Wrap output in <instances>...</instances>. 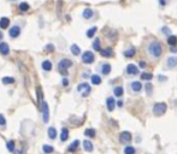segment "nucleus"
I'll return each instance as SVG.
<instances>
[{"instance_id": "obj_1", "label": "nucleus", "mask_w": 177, "mask_h": 154, "mask_svg": "<svg viewBox=\"0 0 177 154\" xmlns=\"http://www.w3.org/2000/svg\"><path fill=\"white\" fill-rule=\"evenodd\" d=\"M147 50H148V53L153 57L154 59L160 58L162 54H163V46L159 41H157V40H153V41L149 42Z\"/></svg>"}, {"instance_id": "obj_2", "label": "nucleus", "mask_w": 177, "mask_h": 154, "mask_svg": "<svg viewBox=\"0 0 177 154\" xmlns=\"http://www.w3.org/2000/svg\"><path fill=\"white\" fill-rule=\"evenodd\" d=\"M166 110H167V106H166V104H164V102H157V104H154V106H153V113H154V116H157V117L164 116Z\"/></svg>"}, {"instance_id": "obj_3", "label": "nucleus", "mask_w": 177, "mask_h": 154, "mask_svg": "<svg viewBox=\"0 0 177 154\" xmlns=\"http://www.w3.org/2000/svg\"><path fill=\"white\" fill-rule=\"evenodd\" d=\"M71 65H72V61L70 59H63V60H60L59 64H58V68H59V71L62 72V75L66 76L68 75V69L71 68Z\"/></svg>"}, {"instance_id": "obj_4", "label": "nucleus", "mask_w": 177, "mask_h": 154, "mask_svg": "<svg viewBox=\"0 0 177 154\" xmlns=\"http://www.w3.org/2000/svg\"><path fill=\"white\" fill-rule=\"evenodd\" d=\"M119 142L122 144H129L131 142V134L129 131H123L119 135Z\"/></svg>"}, {"instance_id": "obj_5", "label": "nucleus", "mask_w": 177, "mask_h": 154, "mask_svg": "<svg viewBox=\"0 0 177 154\" xmlns=\"http://www.w3.org/2000/svg\"><path fill=\"white\" fill-rule=\"evenodd\" d=\"M94 59H95V57H94L93 52H91V51H86L82 54V61L84 64H92L94 61Z\"/></svg>"}, {"instance_id": "obj_6", "label": "nucleus", "mask_w": 177, "mask_h": 154, "mask_svg": "<svg viewBox=\"0 0 177 154\" xmlns=\"http://www.w3.org/2000/svg\"><path fill=\"white\" fill-rule=\"evenodd\" d=\"M77 90L81 92L82 96H84V98H86V96H88V95H89V93H91V87H89V84H88V83H81V84H78Z\"/></svg>"}, {"instance_id": "obj_7", "label": "nucleus", "mask_w": 177, "mask_h": 154, "mask_svg": "<svg viewBox=\"0 0 177 154\" xmlns=\"http://www.w3.org/2000/svg\"><path fill=\"white\" fill-rule=\"evenodd\" d=\"M41 110H42V119H44V122L45 123H47L48 120H50V111H48V105H47V102H42V105H41Z\"/></svg>"}, {"instance_id": "obj_8", "label": "nucleus", "mask_w": 177, "mask_h": 154, "mask_svg": "<svg viewBox=\"0 0 177 154\" xmlns=\"http://www.w3.org/2000/svg\"><path fill=\"white\" fill-rule=\"evenodd\" d=\"M125 71H127V74H128V75L135 76V75H138V74H139V68L136 66L135 64H128Z\"/></svg>"}, {"instance_id": "obj_9", "label": "nucleus", "mask_w": 177, "mask_h": 154, "mask_svg": "<svg viewBox=\"0 0 177 154\" xmlns=\"http://www.w3.org/2000/svg\"><path fill=\"white\" fill-rule=\"evenodd\" d=\"M166 65H167V68H170V69L176 68L177 66V57H175V55L169 57L167 60H166Z\"/></svg>"}, {"instance_id": "obj_10", "label": "nucleus", "mask_w": 177, "mask_h": 154, "mask_svg": "<svg viewBox=\"0 0 177 154\" xmlns=\"http://www.w3.org/2000/svg\"><path fill=\"white\" fill-rule=\"evenodd\" d=\"M100 54L104 57V58H110V57L113 55V51H112L111 47H106V48L100 50Z\"/></svg>"}, {"instance_id": "obj_11", "label": "nucleus", "mask_w": 177, "mask_h": 154, "mask_svg": "<svg viewBox=\"0 0 177 154\" xmlns=\"http://www.w3.org/2000/svg\"><path fill=\"white\" fill-rule=\"evenodd\" d=\"M106 106H107V110H109L110 112H112V111L115 110L116 101H115V99L112 98V96H110V98H107V99H106Z\"/></svg>"}, {"instance_id": "obj_12", "label": "nucleus", "mask_w": 177, "mask_h": 154, "mask_svg": "<svg viewBox=\"0 0 177 154\" xmlns=\"http://www.w3.org/2000/svg\"><path fill=\"white\" fill-rule=\"evenodd\" d=\"M130 87H131V90L135 92V93L141 92V89H142V84H141V82H139V81H134V82L130 84Z\"/></svg>"}, {"instance_id": "obj_13", "label": "nucleus", "mask_w": 177, "mask_h": 154, "mask_svg": "<svg viewBox=\"0 0 177 154\" xmlns=\"http://www.w3.org/2000/svg\"><path fill=\"white\" fill-rule=\"evenodd\" d=\"M0 53L4 54V55L10 53V47H9V45H7L6 42H1V44H0Z\"/></svg>"}, {"instance_id": "obj_14", "label": "nucleus", "mask_w": 177, "mask_h": 154, "mask_svg": "<svg viewBox=\"0 0 177 154\" xmlns=\"http://www.w3.org/2000/svg\"><path fill=\"white\" fill-rule=\"evenodd\" d=\"M101 72H102V75H110V72H111V65L109 63H104L102 65H101Z\"/></svg>"}, {"instance_id": "obj_15", "label": "nucleus", "mask_w": 177, "mask_h": 154, "mask_svg": "<svg viewBox=\"0 0 177 154\" xmlns=\"http://www.w3.org/2000/svg\"><path fill=\"white\" fill-rule=\"evenodd\" d=\"M82 16H83L84 19H91L94 16V11L92 9H84L83 12H82Z\"/></svg>"}, {"instance_id": "obj_16", "label": "nucleus", "mask_w": 177, "mask_h": 154, "mask_svg": "<svg viewBox=\"0 0 177 154\" xmlns=\"http://www.w3.org/2000/svg\"><path fill=\"white\" fill-rule=\"evenodd\" d=\"M135 54H136V50L134 47H130V48H128V50L124 51V57L125 58H133Z\"/></svg>"}, {"instance_id": "obj_17", "label": "nucleus", "mask_w": 177, "mask_h": 154, "mask_svg": "<svg viewBox=\"0 0 177 154\" xmlns=\"http://www.w3.org/2000/svg\"><path fill=\"white\" fill-rule=\"evenodd\" d=\"M36 93H37V100H39V105H40V110H41V105H42V98H44V94H42V89L41 87H37L36 88Z\"/></svg>"}, {"instance_id": "obj_18", "label": "nucleus", "mask_w": 177, "mask_h": 154, "mask_svg": "<svg viewBox=\"0 0 177 154\" xmlns=\"http://www.w3.org/2000/svg\"><path fill=\"white\" fill-rule=\"evenodd\" d=\"M21 34V28L19 27H12L10 29V36L11 37H17Z\"/></svg>"}, {"instance_id": "obj_19", "label": "nucleus", "mask_w": 177, "mask_h": 154, "mask_svg": "<svg viewBox=\"0 0 177 154\" xmlns=\"http://www.w3.org/2000/svg\"><path fill=\"white\" fill-rule=\"evenodd\" d=\"M123 93H124L123 87H120V86L115 87V89H113V94H115V96H117V98H120V96H123Z\"/></svg>"}, {"instance_id": "obj_20", "label": "nucleus", "mask_w": 177, "mask_h": 154, "mask_svg": "<svg viewBox=\"0 0 177 154\" xmlns=\"http://www.w3.org/2000/svg\"><path fill=\"white\" fill-rule=\"evenodd\" d=\"M9 26H10V19L9 18L3 17L1 19H0V28H1V29H6Z\"/></svg>"}, {"instance_id": "obj_21", "label": "nucleus", "mask_w": 177, "mask_h": 154, "mask_svg": "<svg viewBox=\"0 0 177 154\" xmlns=\"http://www.w3.org/2000/svg\"><path fill=\"white\" fill-rule=\"evenodd\" d=\"M83 148H84L86 152H92V151H93V143H92L91 141L86 140V141L83 142Z\"/></svg>"}, {"instance_id": "obj_22", "label": "nucleus", "mask_w": 177, "mask_h": 154, "mask_svg": "<svg viewBox=\"0 0 177 154\" xmlns=\"http://www.w3.org/2000/svg\"><path fill=\"white\" fill-rule=\"evenodd\" d=\"M107 36H109V39L111 40V41H115V40L117 39V36H118V33H117L115 29H111V30H109Z\"/></svg>"}, {"instance_id": "obj_23", "label": "nucleus", "mask_w": 177, "mask_h": 154, "mask_svg": "<svg viewBox=\"0 0 177 154\" xmlns=\"http://www.w3.org/2000/svg\"><path fill=\"white\" fill-rule=\"evenodd\" d=\"M69 139V130L66 128H63L62 129V135H60V140L62 141H66Z\"/></svg>"}, {"instance_id": "obj_24", "label": "nucleus", "mask_w": 177, "mask_h": 154, "mask_svg": "<svg viewBox=\"0 0 177 154\" xmlns=\"http://www.w3.org/2000/svg\"><path fill=\"white\" fill-rule=\"evenodd\" d=\"M167 44L170 46H176L177 45V36H175V35L167 36Z\"/></svg>"}, {"instance_id": "obj_25", "label": "nucleus", "mask_w": 177, "mask_h": 154, "mask_svg": "<svg viewBox=\"0 0 177 154\" xmlns=\"http://www.w3.org/2000/svg\"><path fill=\"white\" fill-rule=\"evenodd\" d=\"M91 79H92V83L95 84V86H99L101 83V77L99 75H93L91 77Z\"/></svg>"}, {"instance_id": "obj_26", "label": "nucleus", "mask_w": 177, "mask_h": 154, "mask_svg": "<svg viewBox=\"0 0 177 154\" xmlns=\"http://www.w3.org/2000/svg\"><path fill=\"white\" fill-rule=\"evenodd\" d=\"M78 146H80V141H78V140H75L74 142H72V143L69 146V152H75V151L78 148Z\"/></svg>"}, {"instance_id": "obj_27", "label": "nucleus", "mask_w": 177, "mask_h": 154, "mask_svg": "<svg viewBox=\"0 0 177 154\" xmlns=\"http://www.w3.org/2000/svg\"><path fill=\"white\" fill-rule=\"evenodd\" d=\"M152 78H153V75L151 72H142L141 74V79L143 81H151Z\"/></svg>"}, {"instance_id": "obj_28", "label": "nucleus", "mask_w": 177, "mask_h": 154, "mask_svg": "<svg viewBox=\"0 0 177 154\" xmlns=\"http://www.w3.org/2000/svg\"><path fill=\"white\" fill-rule=\"evenodd\" d=\"M70 50H71V53L74 55H78L80 53H81V50H80V47L77 45H72Z\"/></svg>"}, {"instance_id": "obj_29", "label": "nucleus", "mask_w": 177, "mask_h": 154, "mask_svg": "<svg viewBox=\"0 0 177 154\" xmlns=\"http://www.w3.org/2000/svg\"><path fill=\"white\" fill-rule=\"evenodd\" d=\"M42 69L46 70V71H50V70L52 69V64H51V61H50V60H45V61L42 63Z\"/></svg>"}, {"instance_id": "obj_30", "label": "nucleus", "mask_w": 177, "mask_h": 154, "mask_svg": "<svg viewBox=\"0 0 177 154\" xmlns=\"http://www.w3.org/2000/svg\"><path fill=\"white\" fill-rule=\"evenodd\" d=\"M136 153V149L131 146H127L124 148V154H135Z\"/></svg>"}, {"instance_id": "obj_31", "label": "nucleus", "mask_w": 177, "mask_h": 154, "mask_svg": "<svg viewBox=\"0 0 177 154\" xmlns=\"http://www.w3.org/2000/svg\"><path fill=\"white\" fill-rule=\"evenodd\" d=\"M48 136H50V139H55V136H57V130H55V128L48 129Z\"/></svg>"}, {"instance_id": "obj_32", "label": "nucleus", "mask_w": 177, "mask_h": 154, "mask_svg": "<svg viewBox=\"0 0 177 154\" xmlns=\"http://www.w3.org/2000/svg\"><path fill=\"white\" fill-rule=\"evenodd\" d=\"M42 151H44L46 154H51V153H53L54 148H53V147H51V146H48V144H45L44 147H42Z\"/></svg>"}, {"instance_id": "obj_33", "label": "nucleus", "mask_w": 177, "mask_h": 154, "mask_svg": "<svg viewBox=\"0 0 177 154\" xmlns=\"http://www.w3.org/2000/svg\"><path fill=\"white\" fill-rule=\"evenodd\" d=\"M96 30H98V28H96V27H92L89 30L87 31V36L88 37H93L95 35V33H96Z\"/></svg>"}, {"instance_id": "obj_34", "label": "nucleus", "mask_w": 177, "mask_h": 154, "mask_svg": "<svg viewBox=\"0 0 177 154\" xmlns=\"http://www.w3.org/2000/svg\"><path fill=\"white\" fill-rule=\"evenodd\" d=\"M93 48H94L95 51H99V52H100L101 48H100V40H99V39H95V40H94V42H93Z\"/></svg>"}, {"instance_id": "obj_35", "label": "nucleus", "mask_w": 177, "mask_h": 154, "mask_svg": "<svg viewBox=\"0 0 177 154\" xmlns=\"http://www.w3.org/2000/svg\"><path fill=\"white\" fill-rule=\"evenodd\" d=\"M84 135L88 136V137H94L95 136V130L94 129H87V130L84 131Z\"/></svg>"}, {"instance_id": "obj_36", "label": "nucleus", "mask_w": 177, "mask_h": 154, "mask_svg": "<svg viewBox=\"0 0 177 154\" xmlns=\"http://www.w3.org/2000/svg\"><path fill=\"white\" fill-rule=\"evenodd\" d=\"M19 10H21L22 12L28 11V10H29V4H27V3H22V4L19 5Z\"/></svg>"}, {"instance_id": "obj_37", "label": "nucleus", "mask_w": 177, "mask_h": 154, "mask_svg": "<svg viewBox=\"0 0 177 154\" xmlns=\"http://www.w3.org/2000/svg\"><path fill=\"white\" fill-rule=\"evenodd\" d=\"M15 82V79L12 78V77H4L3 78V83L4 84H11V83H13Z\"/></svg>"}, {"instance_id": "obj_38", "label": "nucleus", "mask_w": 177, "mask_h": 154, "mask_svg": "<svg viewBox=\"0 0 177 154\" xmlns=\"http://www.w3.org/2000/svg\"><path fill=\"white\" fill-rule=\"evenodd\" d=\"M162 33H163L164 35L170 36V35H171V30H170V28H169V27H163V28H162Z\"/></svg>"}, {"instance_id": "obj_39", "label": "nucleus", "mask_w": 177, "mask_h": 154, "mask_svg": "<svg viewBox=\"0 0 177 154\" xmlns=\"http://www.w3.org/2000/svg\"><path fill=\"white\" fill-rule=\"evenodd\" d=\"M6 147H7V149H9L10 152H13V149H15V142L13 141H9L6 143Z\"/></svg>"}, {"instance_id": "obj_40", "label": "nucleus", "mask_w": 177, "mask_h": 154, "mask_svg": "<svg viewBox=\"0 0 177 154\" xmlns=\"http://www.w3.org/2000/svg\"><path fill=\"white\" fill-rule=\"evenodd\" d=\"M152 92H153V86L148 83V84L146 86V93H147L148 95H151V94H152Z\"/></svg>"}, {"instance_id": "obj_41", "label": "nucleus", "mask_w": 177, "mask_h": 154, "mask_svg": "<svg viewBox=\"0 0 177 154\" xmlns=\"http://www.w3.org/2000/svg\"><path fill=\"white\" fill-rule=\"evenodd\" d=\"M45 50H46V51H47V52H52V51H53V50H54V46H53V45H51V44H50V45H47V46H46V47H45Z\"/></svg>"}, {"instance_id": "obj_42", "label": "nucleus", "mask_w": 177, "mask_h": 154, "mask_svg": "<svg viewBox=\"0 0 177 154\" xmlns=\"http://www.w3.org/2000/svg\"><path fill=\"white\" fill-rule=\"evenodd\" d=\"M5 124H6V120H5L4 116H3V115H0V125H1V126H4Z\"/></svg>"}, {"instance_id": "obj_43", "label": "nucleus", "mask_w": 177, "mask_h": 154, "mask_svg": "<svg viewBox=\"0 0 177 154\" xmlns=\"http://www.w3.org/2000/svg\"><path fill=\"white\" fill-rule=\"evenodd\" d=\"M62 83H63V86H65V87H66V86L69 84V81H68V78H66V77H64V78H63V81H62Z\"/></svg>"}, {"instance_id": "obj_44", "label": "nucleus", "mask_w": 177, "mask_h": 154, "mask_svg": "<svg viewBox=\"0 0 177 154\" xmlns=\"http://www.w3.org/2000/svg\"><path fill=\"white\" fill-rule=\"evenodd\" d=\"M139 66H140L141 69H145L147 65H146V63H145V61H140V63H139Z\"/></svg>"}, {"instance_id": "obj_45", "label": "nucleus", "mask_w": 177, "mask_h": 154, "mask_svg": "<svg viewBox=\"0 0 177 154\" xmlns=\"http://www.w3.org/2000/svg\"><path fill=\"white\" fill-rule=\"evenodd\" d=\"M170 51H171L172 53H177V46H171Z\"/></svg>"}, {"instance_id": "obj_46", "label": "nucleus", "mask_w": 177, "mask_h": 154, "mask_svg": "<svg viewBox=\"0 0 177 154\" xmlns=\"http://www.w3.org/2000/svg\"><path fill=\"white\" fill-rule=\"evenodd\" d=\"M158 1H159V4L162 5V6H165L166 5V0H158Z\"/></svg>"}, {"instance_id": "obj_47", "label": "nucleus", "mask_w": 177, "mask_h": 154, "mask_svg": "<svg viewBox=\"0 0 177 154\" xmlns=\"http://www.w3.org/2000/svg\"><path fill=\"white\" fill-rule=\"evenodd\" d=\"M122 105H123L122 101H118V106H119V107H122Z\"/></svg>"}, {"instance_id": "obj_48", "label": "nucleus", "mask_w": 177, "mask_h": 154, "mask_svg": "<svg viewBox=\"0 0 177 154\" xmlns=\"http://www.w3.org/2000/svg\"><path fill=\"white\" fill-rule=\"evenodd\" d=\"M1 37H3V34H1V33H0V40H1Z\"/></svg>"}]
</instances>
